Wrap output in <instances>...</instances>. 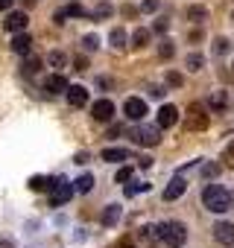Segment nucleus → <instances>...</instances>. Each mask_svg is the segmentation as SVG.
I'll return each mask as SVG.
<instances>
[{"label": "nucleus", "mask_w": 234, "mask_h": 248, "mask_svg": "<svg viewBox=\"0 0 234 248\" xmlns=\"http://www.w3.org/2000/svg\"><path fill=\"white\" fill-rule=\"evenodd\" d=\"M123 114H126L129 120H135V123H138V120L144 123V117H147V102H144L141 96H129V99L123 102Z\"/></svg>", "instance_id": "nucleus-7"}, {"label": "nucleus", "mask_w": 234, "mask_h": 248, "mask_svg": "<svg viewBox=\"0 0 234 248\" xmlns=\"http://www.w3.org/2000/svg\"><path fill=\"white\" fill-rule=\"evenodd\" d=\"M184 18L193 21V24H202V21H208V9L205 6H187L184 9Z\"/></svg>", "instance_id": "nucleus-18"}, {"label": "nucleus", "mask_w": 234, "mask_h": 248, "mask_svg": "<svg viewBox=\"0 0 234 248\" xmlns=\"http://www.w3.org/2000/svg\"><path fill=\"white\" fill-rule=\"evenodd\" d=\"M67 79L62 76V73H50L47 79H44V91L50 93V96H56V93H67Z\"/></svg>", "instance_id": "nucleus-11"}, {"label": "nucleus", "mask_w": 234, "mask_h": 248, "mask_svg": "<svg viewBox=\"0 0 234 248\" xmlns=\"http://www.w3.org/2000/svg\"><path fill=\"white\" fill-rule=\"evenodd\" d=\"M129 138H132L138 146H158V143H161V132H158L155 126H144V123L129 132Z\"/></svg>", "instance_id": "nucleus-4"}, {"label": "nucleus", "mask_w": 234, "mask_h": 248, "mask_svg": "<svg viewBox=\"0 0 234 248\" xmlns=\"http://www.w3.org/2000/svg\"><path fill=\"white\" fill-rule=\"evenodd\" d=\"M91 117H94L97 123H108V120L114 117V102H111V99H97L94 108H91Z\"/></svg>", "instance_id": "nucleus-10"}, {"label": "nucleus", "mask_w": 234, "mask_h": 248, "mask_svg": "<svg viewBox=\"0 0 234 248\" xmlns=\"http://www.w3.org/2000/svg\"><path fill=\"white\" fill-rule=\"evenodd\" d=\"M222 161H225V167H231V170H234V140L225 146V152H222Z\"/></svg>", "instance_id": "nucleus-33"}, {"label": "nucleus", "mask_w": 234, "mask_h": 248, "mask_svg": "<svg viewBox=\"0 0 234 248\" xmlns=\"http://www.w3.org/2000/svg\"><path fill=\"white\" fill-rule=\"evenodd\" d=\"M73 70L85 73V70H88V59H85V56H76V62H73Z\"/></svg>", "instance_id": "nucleus-37"}, {"label": "nucleus", "mask_w": 234, "mask_h": 248, "mask_svg": "<svg viewBox=\"0 0 234 248\" xmlns=\"http://www.w3.org/2000/svg\"><path fill=\"white\" fill-rule=\"evenodd\" d=\"M108 41H111V47H114V50H123V47H126V30H120V27L111 30Z\"/></svg>", "instance_id": "nucleus-22"}, {"label": "nucleus", "mask_w": 234, "mask_h": 248, "mask_svg": "<svg viewBox=\"0 0 234 248\" xmlns=\"http://www.w3.org/2000/svg\"><path fill=\"white\" fill-rule=\"evenodd\" d=\"M0 248H15V245H12L9 239H0Z\"/></svg>", "instance_id": "nucleus-41"}, {"label": "nucleus", "mask_w": 234, "mask_h": 248, "mask_svg": "<svg viewBox=\"0 0 234 248\" xmlns=\"http://www.w3.org/2000/svg\"><path fill=\"white\" fill-rule=\"evenodd\" d=\"M30 187H33V190H50V187H53V181H50V178H41V175H35V178L30 181Z\"/></svg>", "instance_id": "nucleus-30"}, {"label": "nucleus", "mask_w": 234, "mask_h": 248, "mask_svg": "<svg viewBox=\"0 0 234 248\" xmlns=\"http://www.w3.org/2000/svg\"><path fill=\"white\" fill-rule=\"evenodd\" d=\"M167 30H170V21H167V18H158V21L152 24V32H158V35H164Z\"/></svg>", "instance_id": "nucleus-34"}, {"label": "nucleus", "mask_w": 234, "mask_h": 248, "mask_svg": "<svg viewBox=\"0 0 234 248\" xmlns=\"http://www.w3.org/2000/svg\"><path fill=\"white\" fill-rule=\"evenodd\" d=\"M158 6H161V0H144L141 12H158Z\"/></svg>", "instance_id": "nucleus-36"}, {"label": "nucleus", "mask_w": 234, "mask_h": 248, "mask_svg": "<svg viewBox=\"0 0 234 248\" xmlns=\"http://www.w3.org/2000/svg\"><path fill=\"white\" fill-rule=\"evenodd\" d=\"M214 239H217L219 245L231 248V245H234V222H217V225H214Z\"/></svg>", "instance_id": "nucleus-8"}, {"label": "nucleus", "mask_w": 234, "mask_h": 248, "mask_svg": "<svg viewBox=\"0 0 234 248\" xmlns=\"http://www.w3.org/2000/svg\"><path fill=\"white\" fill-rule=\"evenodd\" d=\"M30 50H33V38H30L27 32H15V38H12V53L30 56Z\"/></svg>", "instance_id": "nucleus-14"}, {"label": "nucleus", "mask_w": 234, "mask_h": 248, "mask_svg": "<svg viewBox=\"0 0 234 248\" xmlns=\"http://www.w3.org/2000/svg\"><path fill=\"white\" fill-rule=\"evenodd\" d=\"M41 64H44V62H41L38 56H27V59H24V64H21V73H24V76H33V73H38V67H41Z\"/></svg>", "instance_id": "nucleus-20"}, {"label": "nucleus", "mask_w": 234, "mask_h": 248, "mask_svg": "<svg viewBox=\"0 0 234 248\" xmlns=\"http://www.w3.org/2000/svg\"><path fill=\"white\" fill-rule=\"evenodd\" d=\"M120 12H123L126 18H135V15H141V9H135V6H123Z\"/></svg>", "instance_id": "nucleus-38"}, {"label": "nucleus", "mask_w": 234, "mask_h": 248, "mask_svg": "<svg viewBox=\"0 0 234 248\" xmlns=\"http://www.w3.org/2000/svg\"><path fill=\"white\" fill-rule=\"evenodd\" d=\"M199 172H202V178H205V181H211V178H217V175H219V164L205 161V164L199 167Z\"/></svg>", "instance_id": "nucleus-26"}, {"label": "nucleus", "mask_w": 234, "mask_h": 248, "mask_svg": "<svg viewBox=\"0 0 234 248\" xmlns=\"http://www.w3.org/2000/svg\"><path fill=\"white\" fill-rule=\"evenodd\" d=\"M132 181V167H120L114 175V184H129Z\"/></svg>", "instance_id": "nucleus-28"}, {"label": "nucleus", "mask_w": 234, "mask_h": 248, "mask_svg": "<svg viewBox=\"0 0 234 248\" xmlns=\"http://www.w3.org/2000/svg\"><path fill=\"white\" fill-rule=\"evenodd\" d=\"M62 12H65V18H79V15H85V9H82L79 3H70V6H65Z\"/></svg>", "instance_id": "nucleus-31"}, {"label": "nucleus", "mask_w": 234, "mask_h": 248, "mask_svg": "<svg viewBox=\"0 0 234 248\" xmlns=\"http://www.w3.org/2000/svg\"><path fill=\"white\" fill-rule=\"evenodd\" d=\"M158 56H161V59H164V62H170V59H173V56H176V44H173V41H170V38H164V41H161V44H158Z\"/></svg>", "instance_id": "nucleus-25"}, {"label": "nucleus", "mask_w": 234, "mask_h": 248, "mask_svg": "<svg viewBox=\"0 0 234 248\" xmlns=\"http://www.w3.org/2000/svg\"><path fill=\"white\" fill-rule=\"evenodd\" d=\"M202 204H205L211 213H225V210H231L234 196H231L225 187H219V184H208V187L202 190Z\"/></svg>", "instance_id": "nucleus-1"}, {"label": "nucleus", "mask_w": 234, "mask_h": 248, "mask_svg": "<svg viewBox=\"0 0 234 248\" xmlns=\"http://www.w3.org/2000/svg\"><path fill=\"white\" fill-rule=\"evenodd\" d=\"M158 239L170 248H182L187 242V225L179 222V219H167L158 225Z\"/></svg>", "instance_id": "nucleus-2"}, {"label": "nucleus", "mask_w": 234, "mask_h": 248, "mask_svg": "<svg viewBox=\"0 0 234 248\" xmlns=\"http://www.w3.org/2000/svg\"><path fill=\"white\" fill-rule=\"evenodd\" d=\"M231 21H234V12H231Z\"/></svg>", "instance_id": "nucleus-43"}, {"label": "nucleus", "mask_w": 234, "mask_h": 248, "mask_svg": "<svg viewBox=\"0 0 234 248\" xmlns=\"http://www.w3.org/2000/svg\"><path fill=\"white\" fill-rule=\"evenodd\" d=\"M100 158H102V161H108V164H117V161H126V158H129V152H126L123 146H111V149H102V152H100Z\"/></svg>", "instance_id": "nucleus-17"}, {"label": "nucleus", "mask_w": 234, "mask_h": 248, "mask_svg": "<svg viewBox=\"0 0 234 248\" xmlns=\"http://www.w3.org/2000/svg\"><path fill=\"white\" fill-rule=\"evenodd\" d=\"M27 24H30V15L27 12H9L6 21H3V30L6 32H24Z\"/></svg>", "instance_id": "nucleus-9"}, {"label": "nucleus", "mask_w": 234, "mask_h": 248, "mask_svg": "<svg viewBox=\"0 0 234 248\" xmlns=\"http://www.w3.org/2000/svg\"><path fill=\"white\" fill-rule=\"evenodd\" d=\"M47 64L56 67V70H62V67H67V56L59 53V50H53V53H47Z\"/></svg>", "instance_id": "nucleus-24"}, {"label": "nucleus", "mask_w": 234, "mask_h": 248, "mask_svg": "<svg viewBox=\"0 0 234 248\" xmlns=\"http://www.w3.org/2000/svg\"><path fill=\"white\" fill-rule=\"evenodd\" d=\"M100 47V38L97 35H85L82 38V50H97Z\"/></svg>", "instance_id": "nucleus-35"}, {"label": "nucleus", "mask_w": 234, "mask_h": 248, "mask_svg": "<svg viewBox=\"0 0 234 248\" xmlns=\"http://www.w3.org/2000/svg\"><path fill=\"white\" fill-rule=\"evenodd\" d=\"M65 96H67L70 108H85L88 105V88H82V85H70Z\"/></svg>", "instance_id": "nucleus-12"}, {"label": "nucleus", "mask_w": 234, "mask_h": 248, "mask_svg": "<svg viewBox=\"0 0 234 248\" xmlns=\"http://www.w3.org/2000/svg\"><path fill=\"white\" fill-rule=\"evenodd\" d=\"M184 193H187V181H184V178H182V172H179V175H173V178H170V184L164 187L161 199H164V202H176V199H182Z\"/></svg>", "instance_id": "nucleus-6"}, {"label": "nucleus", "mask_w": 234, "mask_h": 248, "mask_svg": "<svg viewBox=\"0 0 234 248\" xmlns=\"http://www.w3.org/2000/svg\"><path fill=\"white\" fill-rule=\"evenodd\" d=\"M167 85H170V88H182V85H184V76H182L179 70H170V73H167Z\"/></svg>", "instance_id": "nucleus-29"}, {"label": "nucleus", "mask_w": 234, "mask_h": 248, "mask_svg": "<svg viewBox=\"0 0 234 248\" xmlns=\"http://www.w3.org/2000/svg\"><path fill=\"white\" fill-rule=\"evenodd\" d=\"M120 216H123V207H120V204H108V207L102 210V216H100V219H102V225H105V228H114L117 222H120Z\"/></svg>", "instance_id": "nucleus-15"}, {"label": "nucleus", "mask_w": 234, "mask_h": 248, "mask_svg": "<svg viewBox=\"0 0 234 248\" xmlns=\"http://www.w3.org/2000/svg\"><path fill=\"white\" fill-rule=\"evenodd\" d=\"M76 193V187L70 184V181H65V178H56L53 181V187H50V204L53 207H62L65 202H70V196Z\"/></svg>", "instance_id": "nucleus-5"}, {"label": "nucleus", "mask_w": 234, "mask_h": 248, "mask_svg": "<svg viewBox=\"0 0 234 248\" xmlns=\"http://www.w3.org/2000/svg\"><path fill=\"white\" fill-rule=\"evenodd\" d=\"M117 248H135V245H129V242H120V245H117Z\"/></svg>", "instance_id": "nucleus-42"}, {"label": "nucleus", "mask_w": 234, "mask_h": 248, "mask_svg": "<svg viewBox=\"0 0 234 248\" xmlns=\"http://www.w3.org/2000/svg\"><path fill=\"white\" fill-rule=\"evenodd\" d=\"M150 35H152L150 30H135V35H132V47H135V50H144V47L150 44Z\"/></svg>", "instance_id": "nucleus-23"}, {"label": "nucleus", "mask_w": 234, "mask_h": 248, "mask_svg": "<svg viewBox=\"0 0 234 248\" xmlns=\"http://www.w3.org/2000/svg\"><path fill=\"white\" fill-rule=\"evenodd\" d=\"M184 67H187L190 73L202 70V67H205V56H202V53H187V59H184Z\"/></svg>", "instance_id": "nucleus-19"}, {"label": "nucleus", "mask_w": 234, "mask_h": 248, "mask_svg": "<svg viewBox=\"0 0 234 248\" xmlns=\"http://www.w3.org/2000/svg\"><path fill=\"white\" fill-rule=\"evenodd\" d=\"M176 123H179V108L176 105H161L158 108V126L170 129V126H176Z\"/></svg>", "instance_id": "nucleus-13"}, {"label": "nucleus", "mask_w": 234, "mask_h": 248, "mask_svg": "<svg viewBox=\"0 0 234 248\" xmlns=\"http://www.w3.org/2000/svg\"><path fill=\"white\" fill-rule=\"evenodd\" d=\"M12 3H15V0H0V12H6V9H9Z\"/></svg>", "instance_id": "nucleus-39"}, {"label": "nucleus", "mask_w": 234, "mask_h": 248, "mask_svg": "<svg viewBox=\"0 0 234 248\" xmlns=\"http://www.w3.org/2000/svg\"><path fill=\"white\" fill-rule=\"evenodd\" d=\"M94 184H97V181H94V175H91V172H85V175H79V178L73 181L76 193H91V190H94Z\"/></svg>", "instance_id": "nucleus-21"}, {"label": "nucleus", "mask_w": 234, "mask_h": 248, "mask_svg": "<svg viewBox=\"0 0 234 248\" xmlns=\"http://www.w3.org/2000/svg\"><path fill=\"white\" fill-rule=\"evenodd\" d=\"M208 123H211V114L205 111V105L193 102V105L187 108V117H184V126H187L190 132H202V129H208Z\"/></svg>", "instance_id": "nucleus-3"}, {"label": "nucleus", "mask_w": 234, "mask_h": 248, "mask_svg": "<svg viewBox=\"0 0 234 248\" xmlns=\"http://www.w3.org/2000/svg\"><path fill=\"white\" fill-rule=\"evenodd\" d=\"M120 132H123L120 126H111V129H108V138H117V135H120Z\"/></svg>", "instance_id": "nucleus-40"}, {"label": "nucleus", "mask_w": 234, "mask_h": 248, "mask_svg": "<svg viewBox=\"0 0 234 248\" xmlns=\"http://www.w3.org/2000/svg\"><path fill=\"white\" fill-rule=\"evenodd\" d=\"M208 108H211V114H222V111L228 108V96H225V91H214L211 99H208Z\"/></svg>", "instance_id": "nucleus-16"}, {"label": "nucleus", "mask_w": 234, "mask_h": 248, "mask_svg": "<svg viewBox=\"0 0 234 248\" xmlns=\"http://www.w3.org/2000/svg\"><path fill=\"white\" fill-rule=\"evenodd\" d=\"M214 53H217V56H228V53H231V41L222 38V35L214 38Z\"/></svg>", "instance_id": "nucleus-27"}, {"label": "nucleus", "mask_w": 234, "mask_h": 248, "mask_svg": "<svg viewBox=\"0 0 234 248\" xmlns=\"http://www.w3.org/2000/svg\"><path fill=\"white\" fill-rule=\"evenodd\" d=\"M147 190H150V184H126L123 187L126 196H138V193H147Z\"/></svg>", "instance_id": "nucleus-32"}]
</instances>
